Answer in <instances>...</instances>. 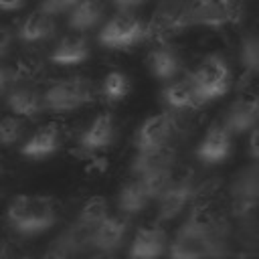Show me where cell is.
<instances>
[{
    "instance_id": "22",
    "label": "cell",
    "mask_w": 259,
    "mask_h": 259,
    "mask_svg": "<svg viewBox=\"0 0 259 259\" xmlns=\"http://www.w3.org/2000/svg\"><path fill=\"white\" fill-rule=\"evenodd\" d=\"M91 233H93V231H89V229H85V227L73 223V225H69V227L55 239V243H57L59 247H63L71 257H75V255L85 253L87 249H91Z\"/></svg>"
},
{
    "instance_id": "8",
    "label": "cell",
    "mask_w": 259,
    "mask_h": 259,
    "mask_svg": "<svg viewBox=\"0 0 259 259\" xmlns=\"http://www.w3.org/2000/svg\"><path fill=\"white\" fill-rule=\"evenodd\" d=\"M257 115H259L257 97L253 93H243L229 107L223 125H225V130L229 134H245V132H251L255 127Z\"/></svg>"
},
{
    "instance_id": "20",
    "label": "cell",
    "mask_w": 259,
    "mask_h": 259,
    "mask_svg": "<svg viewBox=\"0 0 259 259\" xmlns=\"http://www.w3.org/2000/svg\"><path fill=\"white\" fill-rule=\"evenodd\" d=\"M53 32H55V16H51L42 10H36L32 14H28L26 20L20 24L18 36L24 42H36V40L51 36Z\"/></svg>"
},
{
    "instance_id": "21",
    "label": "cell",
    "mask_w": 259,
    "mask_h": 259,
    "mask_svg": "<svg viewBox=\"0 0 259 259\" xmlns=\"http://www.w3.org/2000/svg\"><path fill=\"white\" fill-rule=\"evenodd\" d=\"M150 69L158 79H174L180 71V59L170 47H158L150 53Z\"/></svg>"
},
{
    "instance_id": "37",
    "label": "cell",
    "mask_w": 259,
    "mask_h": 259,
    "mask_svg": "<svg viewBox=\"0 0 259 259\" xmlns=\"http://www.w3.org/2000/svg\"><path fill=\"white\" fill-rule=\"evenodd\" d=\"M10 40H12L10 30H8V28H0V55H4V53H6V49H8Z\"/></svg>"
},
{
    "instance_id": "30",
    "label": "cell",
    "mask_w": 259,
    "mask_h": 259,
    "mask_svg": "<svg viewBox=\"0 0 259 259\" xmlns=\"http://www.w3.org/2000/svg\"><path fill=\"white\" fill-rule=\"evenodd\" d=\"M241 63L249 75L259 71V38L257 34H247L241 42Z\"/></svg>"
},
{
    "instance_id": "13",
    "label": "cell",
    "mask_w": 259,
    "mask_h": 259,
    "mask_svg": "<svg viewBox=\"0 0 259 259\" xmlns=\"http://www.w3.org/2000/svg\"><path fill=\"white\" fill-rule=\"evenodd\" d=\"M257 206V168L251 166L243 170L233 184V212L237 217H247Z\"/></svg>"
},
{
    "instance_id": "28",
    "label": "cell",
    "mask_w": 259,
    "mask_h": 259,
    "mask_svg": "<svg viewBox=\"0 0 259 259\" xmlns=\"http://www.w3.org/2000/svg\"><path fill=\"white\" fill-rule=\"evenodd\" d=\"M101 91L107 97V101H119V99H123L127 95L130 81H127V77L121 71H109L105 75V79H103Z\"/></svg>"
},
{
    "instance_id": "11",
    "label": "cell",
    "mask_w": 259,
    "mask_h": 259,
    "mask_svg": "<svg viewBox=\"0 0 259 259\" xmlns=\"http://www.w3.org/2000/svg\"><path fill=\"white\" fill-rule=\"evenodd\" d=\"M127 233V219L121 214H113V217H105L91 233V249H99V251H115Z\"/></svg>"
},
{
    "instance_id": "31",
    "label": "cell",
    "mask_w": 259,
    "mask_h": 259,
    "mask_svg": "<svg viewBox=\"0 0 259 259\" xmlns=\"http://www.w3.org/2000/svg\"><path fill=\"white\" fill-rule=\"evenodd\" d=\"M24 132V121L16 115H6L0 119V146H12L20 140Z\"/></svg>"
},
{
    "instance_id": "4",
    "label": "cell",
    "mask_w": 259,
    "mask_h": 259,
    "mask_svg": "<svg viewBox=\"0 0 259 259\" xmlns=\"http://www.w3.org/2000/svg\"><path fill=\"white\" fill-rule=\"evenodd\" d=\"M144 28L146 26L138 16L130 12H119L99 30V42L107 49H130L146 38Z\"/></svg>"
},
{
    "instance_id": "27",
    "label": "cell",
    "mask_w": 259,
    "mask_h": 259,
    "mask_svg": "<svg viewBox=\"0 0 259 259\" xmlns=\"http://www.w3.org/2000/svg\"><path fill=\"white\" fill-rule=\"evenodd\" d=\"M107 217V200L103 196H91L79 210L77 225L93 231L103 219Z\"/></svg>"
},
{
    "instance_id": "40",
    "label": "cell",
    "mask_w": 259,
    "mask_h": 259,
    "mask_svg": "<svg viewBox=\"0 0 259 259\" xmlns=\"http://www.w3.org/2000/svg\"><path fill=\"white\" fill-rule=\"evenodd\" d=\"M93 259H113V257H109V255H99V257H93Z\"/></svg>"
},
{
    "instance_id": "33",
    "label": "cell",
    "mask_w": 259,
    "mask_h": 259,
    "mask_svg": "<svg viewBox=\"0 0 259 259\" xmlns=\"http://www.w3.org/2000/svg\"><path fill=\"white\" fill-rule=\"evenodd\" d=\"M81 0H42L40 2V8L42 12L55 16V14H63V12H71L75 4H79Z\"/></svg>"
},
{
    "instance_id": "34",
    "label": "cell",
    "mask_w": 259,
    "mask_h": 259,
    "mask_svg": "<svg viewBox=\"0 0 259 259\" xmlns=\"http://www.w3.org/2000/svg\"><path fill=\"white\" fill-rule=\"evenodd\" d=\"M40 259H73V257H71L63 247H59V245L53 241V243L49 245V249L42 253V257H40Z\"/></svg>"
},
{
    "instance_id": "16",
    "label": "cell",
    "mask_w": 259,
    "mask_h": 259,
    "mask_svg": "<svg viewBox=\"0 0 259 259\" xmlns=\"http://www.w3.org/2000/svg\"><path fill=\"white\" fill-rule=\"evenodd\" d=\"M59 142H61V130H59V125L57 123H47V125L38 127L24 142V146L20 148V152L26 158L42 160V158H47V156H51V154L57 152Z\"/></svg>"
},
{
    "instance_id": "10",
    "label": "cell",
    "mask_w": 259,
    "mask_h": 259,
    "mask_svg": "<svg viewBox=\"0 0 259 259\" xmlns=\"http://www.w3.org/2000/svg\"><path fill=\"white\" fill-rule=\"evenodd\" d=\"M57 204L53 198L47 196H34L32 198V208L30 214L14 229L20 235H38L49 231L57 223Z\"/></svg>"
},
{
    "instance_id": "38",
    "label": "cell",
    "mask_w": 259,
    "mask_h": 259,
    "mask_svg": "<svg viewBox=\"0 0 259 259\" xmlns=\"http://www.w3.org/2000/svg\"><path fill=\"white\" fill-rule=\"evenodd\" d=\"M24 6V0H0V10H18Z\"/></svg>"
},
{
    "instance_id": "42",
    "label": "cell",
    "mask_w": 259,
    "mask_h": 259,
    "mask_svg": "<svg viewBox=\"0 0 259 259\" xmlns=\"http://www.w3.org/2000/svg\"><path fill=\"white\" fill-rule=\"evenodd\" d=\"M20 259H30V257H20Z\"/></svg>"
},
{
    "instance_id": "41",
    "label": "cell",
    "mask_w": 259,
    "mask_h": 259,
    "mask_svg": "<svg viewBox=\"0 0 259 259\" xmlns=\"http://www.w3.org/2000/svg\"><path fill=\"white\" fill-rule=\"evenodd\" d=\"M212 259H227V257H212Z\"/></svg>"
},
{
    "instance_id": "19",
    "label": "cell",
    "mask_w": 259,
    "mask_h": 259,
    "mask_svg": "<svg viewBox=\"0 0 259 259\" xmlns=\"http://www.w3.org/2000/svg\"><path fill=\"white\" fill-rule=\"evenodd\" d=\"M6 103L12 109V113L22 115V117H34L38 115L45 105H42V93L28 89V87H14L12 91L6 93Z\"/></svg>"
},
{
    "instance_id": "6",
    "label": "cell",
    "mask_w": 259,
    "mask_h": 259,
    "mask_svg": "<svg viewBox=\"0 0 259 259\" xmlns=\"http://www.w3.org/2000/svg\"><path fill=\"white\" fill-rule=\"evenodd\" d=\"M196 184L192 174H184L180 178H174L172 184L162 192L158 198V221H172L176 219L186 204L194 198Z\"/></svg>"
},
{
    "instance_id": "12",
    "label": "cell",
    "mask_w": 259,
    "mask_h": 259,
    "mask_svg": "<svg viewBox=\"0 0 259 259\" xmlns=\"http://www.w3.org/2000/svg\"><path fill=\"white\" fill-rule=\"evenodd\" d=\"M208 241H210V235L202 237L198 233H192L180 227L176 231L174 241L170 243V259H208Z\"/></svg>"
},
{
    "instance_id": "18",
    "label": "cell",
    "mask_w": 259,
    "mask_h": 259,
    "mask_svg": "<svg viewBox=\"0 0 259 259\" xmlns=\"http://www.w3.org/2000/svg\"><path fill=\"white\" fill-rule=\"evenodd\" d=\"M89 57V47L85 36L81 34H67L55 47L51 61L55 65H79Z\"/></svg>"
},
{
    "instance_id": "25",
    "label": "cell",
    "mask_w": 259,
    "mask_h": 259,
    "mask_svg": "<svg viewBox=\"0 0 259 259\" xmlns=\"http://www.w3.org/2000/svg\"><path fill=\"white\" fill-rule=\"evenodd\" d=\"M162 99L172 107V109H190L200 105L190 81H172L162 89Z\"/></svg>"
},
{
    "instance_id": "29",
    "label": "cell",
    "mask_w": 259,
    "mask_h": 259,
    "mask_svg": "<svg viewBox=\"0 0 259 259\" xmlns=\"http://www.w3.org/2000/svg\"><path fill=\"white\" fill-rule=\"evenodd\" d=\"M32 198L34 196H28V194H18L10 200L8 208H6V221L12 229H16L28 214H30V208H32Z\"/></svg>"
},
{
    "instance_id": "7",
    "label": "cell",
    "mask_w": 259,
    "mask_h": 259,
    "mask_svg": "<svg viewBox=\"0 0 259 259\" xmlns=\"http://www.w3.org/2000/svg\"><path fill=\"white\" fill-rule=\"evenodd\" d=\"M176 127V119L170 111H162L156 115H150L136 132V148L138 152L142 150H154V148H162L170 142L172 134Z\"/></svg>"
},
{
    "instance_id": "14",
    "label": "cell",
    "mask_w": 259,
    "mask_h": 259,
    "mask_svg": "<svg viewBox=\"0 0 259 259\" xmlns=\"http://www.w3.org/2000/svg\"><path fill=\"white\" fill-rule=\"evenodd\" d=\"M115 123L111 113H99L79 136V148L85 152H99L113 142Z\"/></svg>"
},
{
    "instance_id": "24",
    "label": "cell",
    "mask_w": 259,
    "mask_h": 259,
    "mask_svg": "<svg viewBox=\"0 0 259 259\" xmlns=\"http://www.w3.org/2000/svg\"><path fill=\"white\" fill-rule=\"evenodd\" d=\"M148 202L150 200H148V196H146L138 178L125 182L123 188L117 194V206H119L121 214H125V217L127 214H138L140 210H144L148 206Z\"/></svg>"
},
{
    "instance_id": "32",
    "label": "cell",
    "mask_w": 259,
    "mask_h": 259,
    "mask_svg": "<svg viewBox=\"0 0 259 259\" xmlns=\"http://www.w3.org/2000/svg\"><path fill=\"white\" fill-rule=\"evenodd\" d=\"M18 81H20V71L16 67L0 65V95L18 87Z\"/></svg>"
},
{
    "instance_id": "39",
    "label": "cell",
    "mask_w": 259,
    "mask_h": 259,
    "mask_svg": "<svg viewBox=\"0 0 259 259\" xmlns=\"http://www.w3.org/2000/svg\"><path fill=\"white\" fill-rule=\"evenodd\" d=\"M8 253H10L8 243L4 239H0V259H8Z\"/></svg>"
},
{
    "instance_id": "1",
    "label": "cell",
    "mask_w": 259,
    "mask_h": 259,
    "mask_svg": "<svg viewBox=\"0 0 259 259\" xmlns=\"http://www.w3.org/2000/svg\"><path fill=\"white\" fill-rule=\"evenodd\" d=\"M188 81L194 89L198 103H204L210 99H219L229 91L231 69H229L227 61L223 59V55L212 53L198 65V69L192 73V77Z\"/></svg>"
},
{
    "instance_id": "35",
    "label": "cell",
    "mask_w": 259,
    "mask_h": 259,
    "mask_svg": "<svg viewBox=\"0 0 259 259\" xmlns=\"http://www.w3.org/2000/svg\"><path fill=\"white\" fill-rule=\"evenodd\" d=\"M144 2L146 0H113V6L117 10H121V12H130V10L138 8V6H142Z\"/></svg>"
},
{
    "instance_id": "3",
    "label": "cell",
    "mask_w": 259,
    "mask_h": 259,
    "mask_svg": "<svg viewBox=\"0 0 259 259\" xmlns=\"http://www.w3.org/2000/svg\"><path fill=\"white\" fill-rule=\"evenodd\" d=\"M188 24V0H160L144 32L150 38L164 40L184 30Z\"/></svg>"
},
{
    "instance_id": "2",
    "label": "cell",
    "mask_w": 259,
    "mask_h": 259,
    "mask_svg": "<svg viewBox=\"0 0 259 259\" xmlns=\"http://www.w3.org/2000/svg\"><path fill=\"white\" fill-rule=\"evenodd\" d=\"M93 99V89L85 77H69L55 81L42 93V105L53 111H71Z\"/></svg>"
},
{
    "instance_id": "15",
    "label": "cell",
    "mask_w": 259,
    "mask_h": 259,
    "mask_svg": "<svg viewBox=\"0 0 259 259\" xmlns=\"http://www.w3.org/2000/svg\"><path fill=\"white\" fill-rule=\"evenodd\" d=\"M164 247L166 233L162 227H142L130 245V259H158Z\"/></svg>"
},
{
    "instance_id": "26",
    "label": "cell",
    "mask_w": 259,
    "mask_h": 259,
    "mask_svg": "<svg viewBox=\"0 0 259 259\" xmlns=\"http://www.w3.org/2000/svg\"><path fill=\"white\" fill-rule=\"evenodd\" d=\"M148 200H154V198H160L162 192L172 184L174 180V166H168V168H160V170H154V172H148V174H142L138 176Z\"/></svg>"
},
{
    "instance_id": "23",
    "label": "cell",
    "mask_w": 259,
    "mask_h": 259,
    "mask_svg": "<svg viewBox=\"0 0 259 259\" xmlns=\"http://www.w3.org/2000/svg\"><path fill=\"white\" fill-rule=\"evenodd\" d=\"M103 6L99 0H81L69 12V26L75 30H87L101 20Z\"/></svg>"
},
{
    "instance_id": "36",
    "label": "cell",
    "mask_w": 259,
    "mask_h": 259,
    "mask_svg": "<svg viewBox=\"0 0 259 259\" xmlns=\"http://www.w3.org/2000/svg\"><path fill=\"white\" fill-rule=\"evenodd\" d=\"M257 140H259V130L253 127V130H251V138H249V152H251V158H253V160L259 158V146H257Z\"/></svg>"
},
{
    "instance_id": "17",
    "label": "cell",
    "mask_w": 259,
    "mask_h": 259,
    "mask_svg": "<svg viewBox=\"0 0 259 259\" xmlns=\"http://www.w3.org/2000/svg\"><path fill=\"white\" fill-rule=\"evenodd\" d=\"M174 166V148L170 144L162 146V148H154V150H142L136 154L134 162H132V172L138 176L160 170V168H168Z\"/></svg>"
},
{
    "instance_id": "9",
    "label": "cell",
    "mask_w": 259,
    "mask_h": 259,
    "mask_svg": "<svg viewBox=\"0 0 259 259\" xmlns=\"http://www.w3.org/2000/svg\"><path fill=\"white\" fill-rule=\"evenodd\" d=\"M231 154V134L225 130L223 123H212L200 144L196 146V158L204 164H219L227 160Z\"/></svg>"
},
{
    "instance_id": "5",
    "label": "cell",
    "mask_w": 259,
    "mask_h": 259,
    "mask_svg": "<svg viewBox=\"0 0 259 259\" xmlns=\"http://www.w3.org/2000/svg\"><path fill=\"white\" fill-rule=\"evenodd\" d=\"M239 10L233 0H188V22L200 26H225L235 22Z\"/></svg>"
}]
</instances>
